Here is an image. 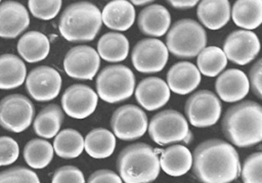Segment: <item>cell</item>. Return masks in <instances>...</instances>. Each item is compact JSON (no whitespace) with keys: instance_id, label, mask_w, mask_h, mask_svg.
I'll return each instance as SVG.
<instances>
[{"instance_id":"cell-1","label":"cell","mask_w":262,"mask_h":183,"mask_svg":"<svg viewBox=\"0 0 262 183\" xmlns=\"http://www.w3.org/2000/svg\"><path fill=\"white\" fill-rule=\"evenodd\" d=\"M192 172L201 183H230L241 174L235 148L221 139H208L193 150Z\"/></svg>"},{"instance_id":"cell-2","label":"cell","mask_w":262,"mask_h":183,"mask_svg":"<svg viewBox=\"0 0 262 183\" xmlns=\"http://www.w3.org/2000/svg\"><path fill=\"white\" fill-rule=\"evenodd\" d=\"M225 137L237 147H251L262 140V107L246 100L229 107L222 120Z\"/></svg>"},{"instance_id":"cell-3","label":"cell","mask_w":262,"mask_h":183,"mask_svg":"<svg viewBox=\"0 0 262 183\" xmlns=\"http://www.w3.org/2000/svg\"><path fill=\"white\" fill-rule=\"evenodd\" d=\"M117 171L125 183H150L160 174V162L155 149L143 142L133 143L121 150Z\"/></svg>"},{"instance_id":"cell-4","label":"cell","mask_w":262,"mask_h":183,"mask_svg":"<svg viewBox=\"0 0 262 183\" xmlns=\"http://www.w3.org/2000/svg\"><path fill=\"white\" fill-rule=\"evenodd\" d=\"M102 25L99 8L88 1H79L66 7L58 20L60 35L70 42L92 41Z\"/></svg>"},{"instance_id":"cell-5","label":"cell","mask_w":262,"mask_h":183,"mask_svg":"<svg viewBox=\"0 0 262 183\" xmlns=\"http://www.w3.org/2000/svg\"><path fill=\"white\" fill-rule=\"evenodd\" d=\"M207 33L194 19L182 18L175 21L168 31L166 47L178 58H192L205 48Z\"/></svg>"},{"instance_id":"cell-6","label":"cell","mask_w":262,"mask_h":183,"mask_svg":"<svg viewBox=\"0 0 262 183\" xmlns=\"http://www.w3.org/2000/svg\"><path fill=\"white\" fill-rule=\"evenodd\" d=\"M97 96L107 103H118L131 97L135 88L133 72L123 64L103 67L95 81Z\"/></svg>"},{"instance_id":"cell-7","label":"cell","mask_w":262,"mask_h":183,"mask_svg":"<svg viewBox=\"0 0 262 183\" xmlns=\"http://www.w3.org/2000/svg\"><path fill=\"white\" fill-rule=\"evenodd\" d=\"M147 129L151 140L159 145L189 143L192 137L186 119L175 109H165L156 113Z\"/></svg>"},{"instance_id":"cell-8","label":"cell","mask_w":262,"mask_h":183,"mask_svg":"<svg viewBox=\"0 0 262 183\" xmlns=\"http://www.w3.org/2000/svg\"><path fill=\"white\" fill-rule=\"evenodd\" d=\"M35 107L21 94L7 95L0 101V125L7 131L20 133L32 124Z\"/></svg>"},{"instance_id":"cell-9","label":"cell","mask_w":262,"mask_h":183,"mask_svg":"<svg viewBox=\"0 0 262 183\" xmlns=\"http://www.w3.org/2000/svg\"><path fill=\"white\" fill-rule=\"evenodd\" d=\"M184 109L188 122L193 127L207 128L215 125L220 119L222 104L212 91L200 90L188 97Z\"/></svg>"},{"instance_id":"cell-10","label":"cell","mask_w":262,"mask_h":183,"mask_svg":"<svg viewBox=\"0 0 262 183\" xmlns=\"http://www.w3.org/2000/svg\"><path fill=\"white\" fill-rule=\"evenodd\" d=\"M113 134L121 140L140 138L147 130V116L137 105L125 104L118 107L111 119Z\"/></svg>"},{"instance_id":"cell-11","label":"cell","mask_w":262,"mask_h":183,"mask_svg":"<svg viewBox=\"0 0 262 183\" xmlns=\"http://www.w3.org/2000/svg\"><path fill=\"white\" fill-rule=\"evenodd\" d=\"M168 55V49L161 40L145 38L133 47L131 60L136 71L143 74H155L165 67Z\"/></svg>"},{"instance_id":"cell-12","label":"cell","mask_w":262,"mask_h":183,"mask_svg":"<svg viewBox=\"0 0 262 183\" xmlns=\"http://www.w3.org/2000/svg\"><path fill=\"white\" fill-rule=\"evenodd\" d=\"M61 88L60 74L48 65L33 68L26 78V89L36 101L45 102L54 99Z\"/></svg>"},{"instance_id":"cell-13","label":"cell","mask_w":262,"mask_h":183,"mask_svg":"<svg viewBox=\"0 0 262 183\" xmlns=\"http://www.w3.org/2000/svg\"><path fill=\"white\" fill-rule=\"evenodd\" d=\"M100 66L97 51L87 45L71 48L63 58V68L68 76L76 80H91Z\"/></svg>"},{"instance_id":"cell-14","label":"cell","mask_w":262,"mask_h":183,"mask_svg":"<svg viewBox=\"0 0 262 183\" xmlns=\"http://www.w3.org/2000/svg\"><path fill=\"white\" fill-rule=\"evenodd\" d=\"M225 56L231 62L245 65L253 61L260 51V42L252 31L236 30L231 32L223 43Z\"/></svg>"},{"instance_id":"cell-15","label":"cell","mask_w":262,"mask_h":183,"mask_svg":"<svg viewBox=\"0 0 262 183\" xmlns=\"http://www.w3.org/2000/svg\"><path fill=\"white\" fill-rule=\"evenodd\" d=\"M97 100V94L89 86L74 84L63 92L61 106L63 111L71 118L82 120L95 110Z\"/></svg>"},{"instance_id":"cell-16","label":"cell","mask_w":262,"mask_h":183,"mask_svg":"<svg viewBox=\"0 0 262 183\" xmlns=\"http://www.w3.org/2000/svg\"><path fill=\"white\" fill-rule=\"evenodd\" d=\"M30 25L27 8L16 1H5L0 4V37L14 39Z\"/></svg>"},{"instance_id":"cell-17","label":"cell","mask_w":262,"mask_h":183,"mask_svg":"<svg viewBox=\"0 0 262 183\" xmlns=\"http://www.w3.org/2000/svg\"><path fill=\"white\" fill-rule=\"evenodd\" d=\"M135 98L140 106L148 111L163 107L170 98L167 83L158 77L142 79L135 89Z\"/></svg>"},{"instance_id":"cell-18","label":"cell","mask_w":262,"mask_h":183,"mask_svg":"<svg viewBox=\"0 0 262 183\" xmlns=\"http://www.w3.org/2000/svg\"><path fill=\"white\" fill-rule=\"evenodd\" d=\"M217 95L225 102H237L249 93L250 85L246 74L237 68L222 72L215 83Z\"/></svg>"},{"instance_id":"cell-19","label":"cell","mask_w":262,"mask_h":183,"mask_svg":"<svg viewBox=\"0 0 262 183\" xmlns=\"http://www.w3.org/2000/svg\"><path fill=\"white\" fill-rule=\"evenodd\" d=\"M201 82V74L198 67L188 61L174 63L167 73V85L172 92L186 95L192 92Z\"/></svg>"},{"instance_id":"cell-20","label":"cell","mask_w":262,"mask_h":183,"mask_svg":"<svg viewBox=\"0 0 262 183\" xmlns=\"http://www.w3.org/2000/svg\"><path fill=\"white\" fill-rule=\"evenodd\" d=\"M171 15L161 4H150L144 7L138 15L137 25L142 34L149 37H161L169 30Z\"/></svg>"},{"instance_id":"cell-21","label":"cell","mask_w":262,"mask_h":183,"mask_svg":"<svg viewBox=\"0 0 262 183\" xmlns=\"http://www.w3.org/2000/svg\"><path fill=\"white\" fill-rule=\"evenodd\" d=\"M101 20L111 30L127 31L135 20L134 6L126 0L110 1L101 11Z\"/></svg>"},{"instance_id":"cell-22","label":"cell","mask_w":262,"mask_h":183,"mask_svg":"<svg viewBox=\"0 0 262 183\" xmlns=\"http://www.w3.org/2000/svg\"><path fill=\"white\" fill-rule=\"evenodd\" d=\"M159 162L160 168L166 174L172 177H179L191 169L192 155L186 146L174 144L163 150Z\"/></svg>"},{"instance_id":"cell-23","label":"cell","mask_w":262,"mask_h":183,"mask_svg":"<svg viewBox=\"0 0 262 183\" xmlns=\"http://www.w3.org/2000/svg\"><path fill=\"white\" fill-rule=\"evenodd\" d=\"M196 15L209 30H219L229 21L230 3L227 0H203L198 5Z\"/></svg>"},{"instance_id":"cell-24","label":"cell","mask_w":262,"mask_h":183,"mask_svg":"<svg viewBox=\"0 0 262 183\" xmlns=\"http://www.w3.org/2000/svg\"><path fill=\"white\" fill-rule=\"evenodd\" d=\"M50 51L48 38L41 32L29 31L17 42L18 54L30 63L39 62L47 57Z\"/></svg>"},{"instance_id":"cell-25","label":"cell","mask_w":262,"mask_h":183,"mask_svg":"<svg viewBox=\"0 0 262 183\" xmlns=\"http://www.w3.org/2000/svg\"><path fill=\"white\" fill-rule=\"evenodd\" d=\"M27 76L25 62L16 55H0V89L9 90L23 85Z\"/></svg>"},{"instance_id":"cell-26","label":"cell","mask_w":262,"mask_h":183,"mask_svg":"<svg viewBox=\"0 0 262 183\" xmlns=\"http://www.w3.org/2000/svg\"><path fill=\"white\" fill-rule=\"evenodd\" d=\"M230 15L237 27L247 31L254 30L262 22V1L237 0L230 9Z\"/></svg>"},{"instance_id":"cell-27","label":"cell","mask_w":262,"mask_h":183,"mask_svg":"<svg viewBox=\"0 0 262 183\" xmlns=\"http://www.w3.org/2000/svg\"><path fill=\"white\" fill-rule=\"evenodd\" d=\"M97 53L107 62L123 61L129 53L128 39L121 33H105L97 42Z\"/></svg>"},{"instance_id":"cell-28","label":"cell","mask_w":262,"mask_h":183,"mask_svg":"<svg viewBox=\"0 0 262 183\" xmlns=\"http://www.w3.org/2000/svg\"><path fill=\"white\" fill-rule=\"evenodd\" d=\"M116 148L115 135L104 128L92 129L84 139V149L93 158H105Z\"/></svg>"},{"instance_id":"cell-29","label":"cell","mask_w":262,"mask_h":183,"mask_svg":"<svg viewBox=\"0 0 262 183\" xmlns=\"http://www.w3.org/2000/svg\"><path fill=\"white\" fill-rule=\"evenodd\" d=\"M63 121V111L57 104H48L42 108L34 120V132L46 139L57 135Z\"/></svg>"},{"instance_id":"cell-30","label":"cell","mask_w":262,"mask_h":183,"mask_svg":"<svg viewBox=\"0 0 262 183\" xmlns=\"http://www.w3.org/2000/svg\"><path fill=\"white\" fill-rule=\"evenodd\" d=\"M53 151L62 158L79 156L84 149V138L75 129H63L54 138Z\"/></svg>"},{"instance_id":"cell-31","label":"cell","mask_w":262,"mask_h":183,"mask_svg":"<svg viewBox=\"0 0 262 183\" xmlns=\"http://www.w3.org/2000/svg\"><path fill=\"white\" fill-rule=\"evenodd\" d=\"M52 145L41 138L30 140L24 148V158L33 169H43L50 164L53 157Z\"/></svg>"},{"instance_id":"cell-32","label":"cell","mask_w":262,"mask_h":183,"mask_svg":"<svg viewBox=\"0 0 262 183\" xmlns=\"http://www.w3.org/2000/svg\"><path fill=\"white\" fill-rule=\"evenodd\" d=\"M227 58L221 48L217 46L205 47L198 55L196 65L200 74L216 77L225 68Z\"/></svg>"},{"instance_id":"cell-33","label":"cell","mask_w":262,"mask_h":183,"mask_svg":"<svg viewBox=\"0 0 262 183\" xmlns=\"http://www.w3.org/2000/svg\"><path fill=\"white\" fill-rule=\"evenodd\" d=\"M30 12L33 16L49 20L57 15L61 8L60 0H29L28 1Z\"/></svg>"},{"instance_id":"cell-34","label":"cell","mask_w":262,"mask_h":183,"mask_svg":"<svg viewBox=\"0 0 262 183\" xmlns=\"http://www.w3.org/2000/svg\"><path fill=\"white\" fill-rule=\"evenodd\" d=\"M262 153L260 151L249 155L241 168L242 180L244 183H262L261 181Z\"/></svg>"},{"instance_id":"cell-35","label":"cell","mask_w":262,"mask_h":183,"mask_svg":"<svg viewBox=\"0 0 262 183\" xmlns=\"http://www.w3.org/2000/svg\"><path fill=\"white\" fill-rule=\"evenodd\" d=\"M0 183H40V180L33 170L18 166L0 172Z\"/></svg>"},{"instance_id":"cell-36","label":"cell","mask_w":262,"mask_h":183,"mask_svg":"<svg viewBox=\"0 0 262 183\" xmlns=\"http://www.w3.org/2000/svg\"><path fill=\"white\" fill-rule=\"evenodd\" d=\"M19 153L17 142L9 136H0V166H8L14 163Z\"/></svg>"},{"instance_id":"cell-37","label":"cell","mask_w":262,"mask_h":183,"mask_svg":"<svg viewBox=\"0 0 262 183\" xmlns=\"http://www.w3.org/2000/svg\"><path fill=\"white\" fill-rule=\"evenodd\" d=\"M51 183H85V178L77 167L62 166L53 173Z\"/></svg>"},{"instance_id":"cell-38","label":"cell","mask_w":262,"mask_h":183,"mask_svg":"<svg viewBox=\"0 0 262 183\" xmlns=\"http://www.w3.org/2000/svg\"><path fill=\"white\" fill-rule=\"evenodd\" d=\"M261 73H262V59L259 58L250 70L249 85H251L253 93L258 97H262V83H261Z\"/></svg>"},{"instance_id":"cell-39","label":"cell","mask_w":262,"mask_h":183,"mask_svg":"<svg viewBox=\"0 0 262 183\" xmlns=\"http://www.w3.org/2000/svg\"><path fill=\"white\" fill-rule=\"evenodd\" d=\"M87 183H123L122 179L112 170L101 169L93 172Z\"/></svg>"},{"instance_id":"cell-40","label":"cell","mask_w":262,"mask_h":183,"mask_svg":"<svg viewBox=\"0 0 262 183\" xmlns=\"http://www.w3.org/2000/svg\"><path fill=\"white\" fill-rule=\"evenodd\" d=\"M168 3L176 9H188L192 8L198 4L195 0H169Z\"/></svg>"},{"instance_id":"cell-41","label":"cell","mask_w":262,"mask_h":183,"mask_svg":"<svg viewBox=\"0 0 262 183\" xmlns=\"http://www.w3.org/2000/svg\"><path fill=\"white\" fill-rule=\"evenodd\" d=\"M132 5H137V6H143V5H147L149 3H151V1L149 0H132L130 2Z\"/></svg>"}]
</instances>
